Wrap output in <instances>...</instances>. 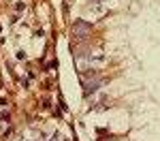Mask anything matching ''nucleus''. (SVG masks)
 <instances>
[{"label": "nucleus", "mask_w": 160, "mask_h": 141, "mask_svg": "<svg viewBox=\"0 0 160 141\" xmlns=\"http://www.w3.org/2000/svg\"><path fill=\"white\" fill-rule=\"evenodd\" d=\"M100 86V79L92 81V83H86V96H90V92H96V88Z\"/></svg>", "instance_id": "obj_2"}, {"label": "nucleus", "mask_w": 160, "mask_h": 141, "mask_svg": "<svg viewBox=\"0 0 160 141\" xmlns=\"http://www.w3.org/2000/svg\"><path fill=\"white\" fill-rule=\"evenodd\" d=\"M73 32H75V37H86L88 32H90V26L83 24V22H77L73 28Z\"/></svg>", "instance_id": "obj_1"}]
</instances>
